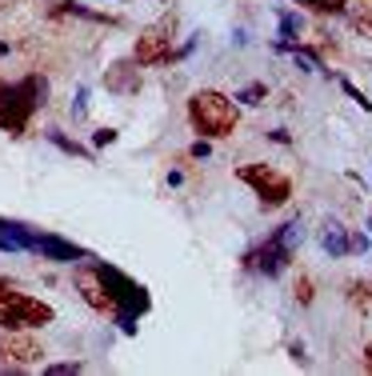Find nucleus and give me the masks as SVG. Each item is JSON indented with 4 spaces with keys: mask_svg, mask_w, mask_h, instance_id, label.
<instances>
[{
    "mask_svg": "<svg viewBox=\"0 0 372 376\" xmlns=\"http://www.w3.org/2000/svg\"><path fill=\"white\" fill-rule=\"evenodd\" d=\"M188 120L204 140H225L241 124V104L225 92L204 88V92H193V100H188Z\"/></svg>",
    "mask_w": 372,
    "mask_h": 376,
    "instance_id": "nucleus-1",
    "label": "nucleus"
},
{
    "mask_svg": "<svg viewBox=\"0 0 372 376\" xmlns=\"http://www.w3.org/2000/svg\"><path fill=\"white\" fill-rule=\"evenodd\" d=\"M300 236H305L300 216H292L289 224L273 229V236H264L260 245H252L244 252V268H248V272H260V277H280V272L289 268L292 252L300 245Z\"/></svg>",
    "mask_w": 372,
    "mask_h": 376,
    "instance_id": "nucleus-2",
    "label": "nucleus"
},
{
    "mask_svg": "<svg viewBox=\"0 0 372 376\" xmlns=\"http://www.w3.org/2000/svg\"><path fill=\"white\" fill-rule=\"evenodd\" d=\"M52 304H45L40 296H33V293H24L13 277H0V325L8 328H45V325H52Z\"/></svg>",
    "mask_w": 372,
    "mask_h": 376,
    "instance_id": "nucleus-3",
    "label": "nucleus"
},
{
    "mask_svg": "<svg viewBox=\"0 0 372 376\" xmlns=\"http://www.w3.org/2000/svg\"><path fill=\"white\" fill-rule=\"evenodd\" d=\"M45 92H49L45 76H24V81H17V84L0 81V129L24 132L29 120H33V113L45 104Z\"/></svg>",
    "mask_w": 372,
    "mask_h": 376,
    "instance_id": "nucleus-4",
    "label": "nucleus"
},
{
    "mask_svg": "<svg viewBox=\"0 0 372 376\" xmlns=\"http://www.w3.org/2000/svg\"><path fill=\"white\" fill-rule=\"evenodd\" d=\"M236 180L248 184L252 193L260 197V204H268V209H280V204H289L292 197V180L273 168V164H241L236 168Z\"/></svg>",
    "mask_w": 372,
    "mask_h": 376,
    "instance_id": "nucleus-5",
    "label": "nucleus"
},
{
    "mask_svg": "<svg viewBox=\"0 0 372 376\" xmlns=\"http://www.w3.org/2000/svg\"><path fill=\"white\" fill-rule=\"evenodd\" d=\"M172 40H177V13L161 17L156 24H148L145 33L136 36L132 60H136V65H168V56H172Z\"/></svg>",
    "mask_w": 372,
    "mask_h": 376,
    "instance_id": "nucleus-6",
    "label": "nucleus"
},
{
    "mask_svg": "<svg viewBox=\"0 0 372 376\" xmlns=\"http://www.w3.org/2000/svg\"><path fill=\"white\" fill-rule=\"evenodd\" d=\"M45 357V348L24 336V328H13V336L0 341V364H20V368H33L36 360Z\"/></svg>",
    "mask_w": 372,
    "mask_h": 376,
    "instance_id": "nucleus-7",
    "label": "nucleus"
},
{
    "mask_svg": "<svg viewBox=\"0 0 372 376\" xmlns=\"http://www.w3.org/2000/svg\"><path fill=\"white\" fill-rule=\"evenodd\" d=\"M33 252L45 256V261H60V264H76L88 256L81 245H72V240L56 236V232H33Z\"/></svg>",
    "mask_w": 372,
    "mask_h": 376,
    "instance_id": "nucleus-8",
    "label": "nucleus"
},
{
    "mask_svg": "<svg viewBox=\"0 0 372 376\" xmlns=\"http://www.w3.org/2000/svg\"><path fill=\"white\" fill-rule=\"evenodd\" d=\"M104 88L116 92V97H129L140 88V65L136 60H116L108 72H104Z\"/></svg>",
    "mask_w": 372,
    "mask_h": 376,
    "instance_id": "nucleus-9",
    "label": "nucleus"
},
{
    "mask_svg": "<svg viewBox=\"0 0 372 376\" xmlns=\"http://www.w3.org/2000/svg\"><path fill=\"white\" fill-rule=\"evenodd\" d=\"M321 248L324 256H348V229L344 224H337V220H324L321 224Z\"/></svg>",
    "mask_w": 372,
    "mask_h": 376,
    "instance_id": "nucleus-10",
    "label": "nucleus"
},
{
    "mask_svg": "<svg viewBox=\"0 0 372 376\" xmlns=\"http://www.w3.org/2000/svg\"><path fill=\"white\" fill-rule=\"evenodd\" d=\"M52 17H81V20H97V24H116V17H108V13H97V8H84V4H76V0H49Z\"/></svg>",
    "mask_w": 372,
    "mask_h": 376,
    "instance_id": "nucleus-11",
    "label": "nucleus"
},
{
    "mask_svg": "<svg viewBox=\"0 0 372 376\" xmlns=\"http://www.w3.org/2000/svg\"><path fill=\"white\" fill-rule=\"evenodd\" d=\"M308 13H321V17H344L348 13V0H292Z\"/></svg>",
    "mask_w": 372,
    "mask_h": 376,
    "instance_id": "nucleus-12",
    "label": "nucleus"
},
{
    "mask_svg": "<svg viewBox=\"0 0 372 376\" xmlns=\"http://www.w3.org/2000/svg\"><path fill=\"white\" fill-rule=\"evenodd\" d=\"M276 20H280V40H296V36L305 33V17H300V13L276 8Z\"/></svg>",
    "mask_w": 372,
    "mask_h": 376,
    "instance_id": "nucleus-13",
    "label": "nucleus"
},
{
    "mask_svg": "<svg viewBox=\"0 0 372 376\" xmlns=\"http://www.w3.org/2000/svg\"><path fill=\"white\" fill-rule=\"evenodd\" d=\"M348 300H353L360 312H369L372 309V280H353V284H348Z\"/></svg>",
    "mask_w": 372,
    "mask_h": 376,
    "instance_id": "nucleus-14",
    "label": "nucleus"
},
{
    "mask_svg": "<svg viewBox=\"0 0 372 376\" xmlns=\"http://www.w3.org/2000/svg\"><path fill=\"white\" fill-rule=\"evenodd\" d=\"M264 97H268V84H264V81H252V84H244V88L232 100H236V104H260Z\"/></svg>",
    "mask_w": 372,
    "mask_h": 376,
    "instance_id": "nucleus-15",
    "label": "nucleus"
},
{
    "mask_svg": "<svg viewBox=\"0 0 372 376\" xmlns=\"http://www.w3.org/2000/svg\"><path fill=\"white\" fill-rule=\"evenodd\" d=\"M292 296H296V304H312V296H316V288H312V277H305V272H300V277L292 280Z\"/></svg>",
    "mask_w": 372,
    "mask_h": 376,
    "instance_id": "nucleus-16",
    "label": "nucleus"
},
{
    "mask_svg": "<svg viewBox=\"0 0 372 376\" xmlns=\"http://www.w3.org/2000/svg\"><path fill=\"white\" fill-rule=\"evenodd\" d=\"M353 28L360 36H372V8L369 4H356L353 8Z\"/></svg>",
    "mask_w": 372,
    "mask_h": 376,
    "instance_id": "nucleus-17",
    "label": "nucleus"
},
{
    "mask_svg": "<svg viewBox=\"0 0 372 376\" xmlns=\"http://www.w3.org/2000/svg\"><path fill=\"white\" fill-rule=\"evenodd\" d=\"M340 88H344V97L353 100V104H360V108H364V113H372V100L364 97V92H360V88H356L353 81H348V76H340Z\"/></svg>",
    "mask_w": 372,
    "mask_h": 376,
    "instance_id": "nucleus-18",
    "label": "nucleus"
},
{
    "mask_svg": "<svg viewBox=\"0 0 372 376\" xmlns=\"http://www.w3.org/2000/svg\"><path fill=\"white\" fill-rule=\"evenodd\" d=\"M49 140H52L56 148H65V152H72V156H84V148L76 145V140H68L65 132H49Z\"/></svg>",
    "mask_w": 372,
    "mask_h": 376,
    "instance_id": "nucleus-19",
    "label": "nucleus"
},
{
    "mask_svg": "<svg viewBox=\"0 0 372 376\" xmlns=\"http://www.w3.org/2000/svg\"><path fill=\"white\" fill-rule=\"evenodd\" d=\"M348 252H360V256H364V252H369V236L356 232V229H348Z\"/></svg>",
    "mask_w": 372,
    "mask_h": 376,
    "instance_id": "nucleus-20",
    "label": "nucleus"
},
{
    "mask_svg": "<svg viewBox=\"0 0 372 376\" xmlns=\"http://www.w3.org/2000/svg\"><path fill=\"white\" fill-rule=\"evenodd\" d=\"M84 364H76V360H68V364H49V368H45V373L49 376H72V373H81Z\"/></svg>",
    "mask_w": 372,
    "mask_h": 376,
    "instance_id": "nucleus-21",
    "label": "nucleus"
},
{
    "mask_svg": "<svg viewBox=\"0 0 372 376\" xmlns=\"http://www.w3.org/2000/svg\"><path fill=\"white\" fill-rule=\"evenodd\" d=\"M0 252H20L17 240H13V232H8V220H0Z\"/></svg>",
    "mask_w": 372,
    "mask_h": 376,
    "instance_id": "nucleus-22",
    "label": "nucleus"
},
{
    "mask_svg": "<svg viewBox=\"0 0 372 376\" xmlns=\"http://www.w3.org/2000/svg\"><path fill=\"white\" fill-rule=\"evenodd\" d=\"M289 352H292V360H296L300 368H308V364H312V360H308V352H305V344H300V341H289Z\"/></svg>",
    "mask_w": 372,
    "mask_h": 376,
    "instance_id": "nucleus-23",
    "label": "nucleus"
},
{
    "mask_svg": "<svg viewBox=\"0 0 372 376\" xmlns=\"http://www.w3.org/2000/svg\"><path fill=\"white\" fill-rule=\"evenodd\" d=\"M113 140H116V132H113V129H97V132H92V145H97V148L113 145Z\"/></svg>",
    "mask_w": 372,
    "mask_h": 376,
    "instance_id": "nucleus-24",
    "label": "nucleus"
},
{
    "mask_svg": "<svg viewBox=\"0 0 372 376\" xmlns=\"http://www.w3.org/2000/svg\"><path fill=\"white\" fill-rule=\"evenodd\" d=\"M193 156H196V161H204V156H209V140H204V136L193 145Z\"/></svg>",
    "mask_w": 372,
    "mask_h": 376,
    "instance_id": "nucleus-25",
    "label": "nucleus"
},
{
    "mask_svg": "<svg viewBox=\"0 0 372 376\" xmlns=\"http://www.w3.org/2000/svg\"><path fill=\"white\" fill-rule=\"evenodd\" d=\"M268 136H273L276 145H292V136H289V132H284V129H273V132H268Z\"/></svg>",
    "mask_w": 372,
    "mask_h": 376,
    "instance_id": "nucleus-26",
    "label": "nucleus"
},
{
    "mask_svg": "<svg viewBox=\"0 0 372 376\" xmlns=\"http://www.w3.org/2000/svg\"><path fill=\"white\" fill-rule=\"evenodd\" d=\"M84 100H88V88H81V92H76V116H84Z\"/></svg>",
    "mask_w": 372,
    "mask_h": 376,
    "instance_id": "nucleus-27",
    "label": "nucleus"
},
{
    "mask_svg": "<svg viewBox=\"0 0 372 376\" xmlns=\"http://www.w3.org/2000/svg\"><path fill=\"white\" fill-rule=\"evenodd\" d=\"M364 360H369V368H372V344H369V348H364Z\"/></svg>",
    "mask_w": 372,
    "mask_h": 376,
    "instance_id": "nucleus-28",
    "label": "nucleus"
},
{
    "mask_svg": "<svg viewBox=\"0 0 372 376\" xmlns=\"http://www.w3.org/2000/svg\"><path fill=\"white\" fill-rule=\"evenodd\" d=\"M369 232H372V213H369Z\"/></svg>",
    "mask_w": 372,
    "mask_h": 376,
    "instance_id": "nucleus-29",
    "label": "nucleus"
},
{
    "mask_svg": "<svg viewBox=\"0 0 372 376\" xmlns=\"http://www.w3.org/2000/svg\"><path fill=\"white\" fill-rule=\"evenodd\" d=\"M161 4H164V0H161Z\"/></svg>",
    "mask_w": 372,
    "mask_h": 376,
    "instance_id": "nucleus-30",
    "label": "nucleus"
}]
</instances>
